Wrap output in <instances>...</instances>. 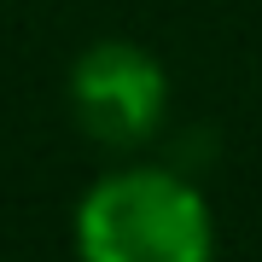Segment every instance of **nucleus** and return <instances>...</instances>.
Wrapping results in <instances>:
<instances>
[{
	"label": "nucleus",
	"instance_id": "nucleus-1",
	"mask_svg": "<svg viewBox=\"0 0 262 262\" xmlns=\"http://www.w3.org/2000/svg\"><path fill=\"white\" fill-rule=\"evenodd\" d=\"M70 239L76 262H215V215L187 175L128 163L82 192Z\"/></svg>",
	"mask_w": 262,
	"mask_h": 262
},
{
	"label": "nucleus",
	"instance_id": "nucleus-2",
	"mask_svg": "<svg viewBox=\"0 0 262 262\" xmlns=\"http://www.w3.org/2000/svg\"><path fill=\"white\" fill-rule=\"evenodd\" d=\"M70 105L82 128L105 146H134L151 140L169 111V76L146 47L134 41H94L70 64Z\"/></svg>",
	"mask_w": 262,
	"mask_h": 262
}]
</instances>
